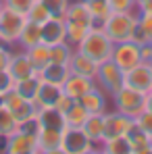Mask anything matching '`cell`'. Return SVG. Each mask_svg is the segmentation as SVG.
Listing matches in <instances>:
<instances>
[{
  "mask_svg": "<svg viewBox=\"0 0 152 154\" xmlns=\"http://www.w3.org/2000/svg\"><path fill=\"white\" fill-rule=\"evenodd\" d=\"M19 129V123H17V119L13 117V112L2 104L0 100V140H4V137H8L11 133H15Z\"/></svg>",
  "mask_w": 152,
  "mask_h": 154,
  "instance_id": "83f0119b",
  "label": "cell"
},
{
  "mask_svg": "<svg viewBox=\"0 0 152 154\" xmlns=\"http://www.w3.org/2000/svg\"><path fill=\"white\" fill-rule=\"evenodd\" d=\"M65 23H67V21H65ZM90 29H92V27L83 25V23H67V42L73 44V46H77V44L85 38V33H88Z\"/></svg>",
  "mask_w": 152,
  "mask_h": 154,
  "instance_id": "4dcf8cb0",
  "label": "cell"
},
{
  "mask_svg": "<svg viewBox=\"0 0 152 154\" xmlns=\"http://www.w3.org/2000/svg\"><path fill=\"white\" fill-rule=\"evenodd\" d=\"M138 29L146 35L148 44L152 42V13H138Z\"/></svg>",
  "mask_w": 152,
  "mask_h": 154,
  "instance_id": "836d02e7",
  "label": "cell"
},
{
  "mask_svg": "<svg viewBox=\"0 0 152 154\" xmlns=\"http://www.w3.org/2000/svg\"><path fill=\"white\" fill-rule=\"evenodd\" d=\"M88 8H90V15H92V27H100L104 25V21L108 19V15L113 13L108 2L106 0H85Z\"/></svg>",
  "mask_w": 152,
  "mask_h": 154,
  "instance_id": "484cf974",
  "label": "cell"
},
{
  "mask_svg": "<svg viewBox=\"0 0 152 154\" xmlns=\"http://www.w3.org/2000/svg\"><path fill=\"white\" fill-rule=\"evenodd\" d=\"M81 129L98 146V152H100V146H102V142H104V112H90L88 119H85V123L81 125Z\"/></svg>",
  "mask_w": 152,
  "mask_h": 154,
  "instance_id": "d6986e66",
  "label": "cell"
},
{
  "mask_svg": "<svg viewBox=\"0 0 152 154\" xmlns=\"http://www.w3.org/2000/svg\"><path fill=\"white\" fill-rule=\"evenodd\" d=\"M108 100L110 96L100 90L98 85H94L90 92H85L81 98H79V104L88 110V112H106L108 110Z\"/></svg>",
  "mask_w": 152,
  "mask_h": 154,
  "instance_id": "5bb4252c",
  "label": "cell"
},
{
  "mask_svg": "<svg viewBox=\"0 0 152 154\" xmlns=\"http://www.w3.org/2000/svg\"><path fill=\"white\" fill-rule=\"evenodd\" d=\"M27 19L29 21H33V23H44V21H48L50 19V13H48V8L44 6V2L42 0H36L33 2V6L29 8V13H27Z\"/></svg>",
  "mask_w": 152,
  "mask_h": 154,
  "instance_id": "1f68e13d",
  "label": "cell"
},
{
  "mask_svg": "<svg viewBox=\"0 0 152 154\" xmlns=\"http://www.w3.org/2000/svg\"><path fill=\"white\" fill-rule=\"evenodd\" d=\"M60 131L63 129L42 127L36 142H38V154H60Z\"/></svg>",
  "mask_w": 152,
  "mask_h": 154,
  "instance_id": "2e32d148",
  "label": "cell"
},
{
  "mask_svg": "<svg viewBox=\"0 0 152 154\" xmlns=\"http://www.w3.org/2000/svg\"><path fill=\"white\" fill-rule=\"evenodd\" d=\"M42 42V29H40V23H33V21H29L27 19L23 29H21V35H19V42H17V46L19 48H31V46H36V44H40Z\"/></svg>",
  "mask_w": 152,
  "mask_h": 154,
  "instance_id": "603a6c76",
  "label": "cell"
},
{
  "mask_svg": "<svg viewBox=\"0 0 152 154\" xmlns=\"http://www.w3.org/2000/svg\"><path fill=\"white\" fill-rule=\"evenodd\" d=\"M15 46H6V44H0V69H4L8 65V58H11V52Z\"/></svg>",
  "mask_w": 152,
  "mask_h": 154,
  "instance_id": "60d3db41",
  "label": "cell"
},
{
  "mask_svg": "<svg viewBox=\"0 0 152 154\" xmlns=\"http://www.w3.org/2000/svg\"><path fill=\"white\" fill-rule=\"evenodd\" d=\"M60 94H63V85L48 83V81H42L40 79V88H38V96H36V106L38 108L54 106L56 100L60 98Z\"/></svg>",
  "mask_w": 152,
  "mask_h": 154,
  "instance_id": "44dd1931",
  "label": "cell"
},
{
  "mask_svg": "<svg viewBox=\"0 0 152 154\" xmlns=\"http://www.w3.org/2000/svg\"><path fill=\"white\" fill-rule=\"evenodd\" d=\"M100 152H104V154H131V144H129L127 135L106 137L100 146Z\"/></svg>",
  "mask_w": 152,
  "mask_h": 154,
  "instance_id": "4316f807",
  "label": "cell"
},
{
  "mask_svg": "<svg viewBox=\"0 0 152 154\" xmlns=\"http://www.w3.org/2000/svg\"><path fill=\"white\" fill-rule=\"evenodd\" d=\"M15 88V77L8 73V69L4 67V69H0V100L11 92Z\"/></svg>",
  "mask_w": 152,
  "mask_h": 154,
  "instance_id": "e575fe53",
  "label": "cell"
},
{
  "mask_svg": "<svg viewBox=\"0 0 152 154\" xmlns=\"http://www.w3.org/2000/svg\"><path fill=\"white\" fill-rule=\"evenodd\" d=\"M38 119H40V125L42 127H50V129H65V115L54 108V106H44V108H38Z\"/></svg>",
  "mask_w": 152,
  "mask_h": 154,
  "instance_id": "7402d4cb",
  "label": "cell"
},
{
  "mask_svg": "<svg viewBox=\"0 0 152 154\" xmlns=\"http://www.w3.org/2000/svg\"><path fill=\"white\" fill-rule=\"evenodd\" d=\"M0 44H2V42H0Z\"/></svg>",
  "mask_w": 152,
  "mask_h": 154,
  "instance_id": "f6af8a7d",
  "label": "cell"
},
{
  "mask_svg": "<svg viewBox=\"0 0 152 154\" xmlns=\"http://www.w3.org/2000/svg\"><path fill=\"white\" fill-rule=\"evenodd\" d=\"M144 98H146V94H142V92H138L133 88H127V85H123L117 94L110 96L115 110L123 112V115L131 117V119H135L144 110Z\"/></svg>",
  "mask_w": 152,
  "mask_h": 154,
  "instance_id": "8992f818",
  "label": "cell"
},
{
  "mask_svg": "<svg viewBox=\"0 0 152 154\" xmlns=\"http://www.w3.org/2000/svg\"><path fill=\"white\" fill-rule=\"evenodd\" d=\"M113 13H127L135 11V0H106Z\"/></svg>",
  "mask_w": 152,
  "mask_h": 154,
  "instance_id": "74e56055",
  "label": "cell"
},
{
  "mask_svg": "<svg viewBox=\"0 0 152 154\" xmlns=\"http://www.w3.org/2000/svg\"><path fill=\"white\" fill-rule=\"evenodd\" d=\"M142 52H144V60H150L152 63V42L146 44V46H142Z\"/></svg>",
  "mask_w": 152,
  "mask_h": 154,
  "instance_id": "7bdbcfd3",
  "label": "cell"
},
{
  "mask_svg": "<svg viewBox=\"0 0 152 154\" xmlns=\"http://www.w3.org/2000/svg\"><path fill=\"white\" fill-rule=\"evenodd\" d=\"M42 2H44V6L48 8L50 17H65L67 6H69L71 0H42Z\"/></svg>",
  "mask_w": 152,
  "mask_h": 154,
  "instance_id": "d6a6232c",
  "label": "cell"
},
{
  "mask_svg": "<svg viewBox=\"0 0 152 154\" xmlns=\"http://www.w3.org/2000/svg\"><path fill=\"white\" fill-rule=\"evenodd\" d=\"M25 21V15H21V13H17L0 2V42L6 46H17Z\"/></svg>",
  "mask_w": 152,
  "mask_h": 154,
  "instance_id": "3957f363",
  "label": "cell"
},
{
  "mask_svg": "<svg viewBox=\"0 0 152 154\" xmlns=\"http://www.w3.org/2000/svg\"><path fill=\"white\" fill-rule=\"evenodd\" d=\"M133 119L127 117L119 110H106L104 112V140L106 137H115V135H125L127 129L131 127Z\"/></svg>",
  "mask_w": 152,
  "mask_h": 154,
  "instance_id": "4fadbf2b",
  "label": "cell"
},
{
  "mask_svg": "<svg viewBox=\"0 0 152 154\" xmlns=\"http://www.w3.org/2000/svg\"><path fill=\"white\" fill-rule=\"evenodd\" d=\"M38 88H40V77L38 73L31 77H25V79H17L15 81V92L23 98V100H29V102L36 104V96H38Z\"/></svg>",
  "mask_w": 152,
  "mask_h": 154,
  "instance_id": "cb8c5ba5",
  "label": "cell"
},
{
  "mask_svg": "<svg viewBox=\"0 0 152 154\" xmlns=\"http://www.w3.org/2000/svg\"><path fill=\"white\" fill-rule=\"evenodd\" d=\"M94 85H96V81L92 77H83V75H77V73H71V75L65 79V83H63V92L67 96H71L73 100H79Z\"/></svg>",
  "mask_w": 152,
  "mask_h": 154,
  "instance_id": "e0dca14e",
  "label": "cell"
},
{
  "mask_svg": "<svg viewBox=\"0 0 152 154\" xmlns=\"http://www.w3.org/2000/svg\"><path fill=\"white\" fill-rule=\"evenodd\" d=\"M71 75V69L69 65H63V63H48L42 71H38V77L42 81H48V83H56V85H63L65 79Z\"/></svg>",
  "mask_w": 152,
  "mask_h": 154,
  "instance_id": "ffe728a7",
  "label": "cell"
},
{
  "mask_svg": "<svg viewBox=\"0 0 152 154\" xmlns=\"http://www.w3.org/2000/svg\"><path fill=\"white\" fill-rule=\"evenodd\" d=\"M127 140L131 144V154H152V137L135 121L127 129Z\"/></svg>",
  "mask_w": 152,
  "mask_h": 154,
  "instance_id": "9a60e30c",
  "label": "cell"
},
{
  "mask_svg": "<svg viewBox=\"0 0 152 154\" xmlns=\"http://www.w3.org/2000/svg\"><path fill=\"white\" fill-rule=\"evenodd\" d=\"M40 29H42V42L48 46L67 42V23L63 17H50L40 25Z\"/></svg>",
  "mask_w": 152,
  "mask_h": 154,
  "instance_id": "7c38bea8",
  "label": "cell"
},
{
  "mask_svg": "<svg viewBox=\"0 0 152 154\" xmlns=\"http://www.w3.org/2000/svg\"><path fill=\"white\" fill-rule=\"evenodd\" d=\"M144 108L152 112V90L148 92V94H146V98H144Z\"/></svg>",
  "mask_w": 152,
  "mask_h": 154,
  "instance_id": "ee69618b",
  "label": "cell"
},
{
  "mask_svg": "<svg viewBox=\"0 0 152 154\" xmlns=\"http://www.w3.org/2000/svg\"><path fill=\"white\" fill-rule=\"evenodd\" d=\"M98 146L85 135L81 127H65L60 131V154H92Z\"/></svg>",
  "mask_w": 152,
  "mask_h": 154,
  "instance_id": "277c9868",
  "label": "cell"
},
{
  "mask_svg": "<svg viewBox=\"0 0 152 154\" xmlns=\"http://www.w3.org/2000/svg\"><path fill=\"white\" fill-rule=\"evenodd\" d=\"M135 25H138V11H127V13H110L102 29L113 40V44H117L131 40Z\"/></svg>",
  "mask_w": 152,
  "mask_h": 154,
  "instance_id": "7a4b0ae2",
  "label": "cell"
},
{
  "mask_svg": "<svg viewBox=\"0 0 152 154\" xmlns=\"http://www.w3.org/2000/svg\"><path fill=\"white\" fill-rule=\"evenodd\" d=\"M88 115H90V112L79 104V100H75L73 106L65 112V125H67V127H81V125L85 123Z\"/></svg>",
  "mask_w": 152,
  "mask_h": 154,
  "instance_id": "f1b7e54d",
  "label": "cell"
},
{
  "mask_svg": "<svg viewBox=\"0 0 152 154\" xmlns=\"http://www.w3.org/2000/svg\"><path fill=\"white\" fill-rule=\"evenodd\" d=\"M73 102H75V100H73L71 96H67V94L63 92V94H60V98H58V100H56V104H54V108H58V110H60V112L65 115V112H67V110H69V108L73 106Z\"/></svg>",
  "mask_w": 152,
  "mask_h": 154,
  "instance_id": "ab89813d",
  "label": "cell"
},
{
  "mask_svg": "<svg viewBox=\"0 0 152 154\" xmlns=\"http://www.w3.org/2000/svg\"><path fill=\"white\" fill-rule=\"evenodd\" d=\"M40 129H42V125H40L38 115L31 117V119H27V121H23V123H19V131H23V133H27V135H33V137H38Z\"/></svg>",
  "mask_w": 152,
  "mask_h": 154,
  "instance_id": "8d00e7d4",
  "label": "cell"
},
{
  "mask_svg": "<svg viewBox=\"0 0 152 154\" xmlns=\"http://www.w3.org/2000/svg\"><path fill=\"white\" fill-rule=\"evenodd\" d=\"M73 50H75V46H73V44H69V42L54 44V46H50V60H52V63H63V65H69Z\"/></svg>",
  "mask_w": 152,
  "mask_h": 154,
  "instance_id": "f546056e",
  "label": "cell"
},
{
  "mask_svg": "<svg viewBox=\"0 0 152 154\" xmlns=\"http://www.w3.org/2000/svg\"><path fill=\"white\" fill-rule=\"evenodd\" d=\"M94 81L100 90H104L108 96H113L125 85V73L113 63V58H108L98 65V73L94 77Z\"/></svg>",
  "mask_w": 152,
  "mask_h": 154,
  "instance_id": "5b68a950",
  "label": "cell"
},
{
  "mask_svg": "<svg viewBox=\"0 0 152 154\" xmlns=\"http://www.w3.org/2000/svg\"><path fill=\"white\" fill-rule=\"evenodd\" d=\"M133 121H135V123H138V125H140V127H142L152 137V112H150V110H146V108H144V110H142Z\"/></svg>",
  "mask_w": 152,
  "mask_h": 154,
  "instance_id": "f35d334b",
  "label": "cell"
},
{
  "mask_svg": "<svg viewBox=\"0 0 152 154\" xmlns=\"http://www.w3.org/2000/svg\"><path fill=\"white\" fill-rule=\"evenodd\" d=\"M113 46H115V44H113V40L104 33V29L92 27V29L85 33V38L77 44L75 48L79 52H83V54H88L90 58H94L96 63H104V60L110 58Z\"/></svg>",
  "mask_w": 152,
  "mask_h": 154,
  "instance_id": "6da1fadb",
  "label": "cell"
},
{
  "mask_svg": "<svg viewBox=\"0 0 152 154\" xmlns=\"http://www.w3.org/2000/svg\"><path fill=\"white\" fill-rule=\"evenodd\" d=\"M138 13H152V0H135Z\"/></svg>",
  "mask_w": 152,
  "mask_h": 154,
  "instance_id": "b9f144b4",
  "label": "cell"
},
{
  "mask_svg": "<svg viewBox=\"0 0 152 154\" xmlns=\"http://www.w3.org/2000/svg\"><path fill=\"white\" fill-rule=\"evenodd\" d=\"M25 52H27V58H29L31 65H33V69H36V73L42 71V69L50 63V46L44 44V42H40V44L27 48Z\"/></svg>",
  "mask_w": 152,
  "mask_h": 154,
  "instance_id": "d4e9b609",
  "label": "cell"
},
{
  "mask_svg": "<svg viewBox=\"0 0 152 154\" xmlns=\"http://www.w3.org/2000/svg\"><path fill=\"white\" fill-rule=\"evenodd\" d=\"M6 69H8V73H11V75L15 77V81H17V79H25V77L36 75V69H33L31 60L27 58V52L23 50V48H19V46H15V48H13Z\"/></svg>",
  "mask_w": 152,
  "mask_h": 154,
  "instance_id": "8fae6325",
  "label": "cell"
},
{
  "mask_svg": "<svg viewBox=\"0 0 152 154\" xmlns=\"http://www.w3.org/2000/svg\"><path fill=\"white\" fill-rule=\"evenodd\" d=\"M2 152L6 154H38V142L33 135H27L23 131H15L8 137L2 140Z\"/></svg>",
  "mask_w": 152,
  "mask_h": 154,
  "instance_id": "9c48e42d",
  "label": "cell"
},
{
  "mask_svg": "<svg viewBox=\"0 0 152 154\" xmlns=\"http://www.w3.org/2000/svg\"><path fill=\"white\" fill-rule=\"evenodd\" d=\"M2 104L13 112V117L17 119V123H23V121H27V119H31V117L38 115V106L33 102H29V100H23L15 90H11L2 98Z\"/></svg>",
  "mask_w": 152,
  "mask_h": 154,
  "instance_id": "30bf717a",
  "label": "cell"
},
{
  "mask_svg": "<svg viewBox=\"0 0 152 154\" xmlns=\"http://www.w3.org/2000/svg\"><path fill=\"white\" fill-rule=\"evenodd\" d=\"M98 65H100V63H96L94 58H90V56L83 54V52H79L77 48L73 50L71 60H69L71 73H77V75H83V77H92V79L98 73Z\"/></svg>",
  "mask_w": 152,
  "mask_h": 154,
  "instance_id": "ac0fdd59",
  "label": "cell"
},
{
  "mask_svg": "<svg viewBox=\"0 0 152 154\" xmlns=\"http://www.w3.org/2000/svg\"><path fill=\"white\" fill-rule=\"evenodd\" d=\"M4 6H8V8H13V11H17V13H21V15H25L29 13V8L33 6V2L36 0H0Z\"/></svg>",
  "mask_w": 152,
  "mask_h": 154,
  "instance_id": "d590c367",
  "label": "cell"
},
{
  "mask_svg": "<svg viewBox=\"0 0 152 154\" xmlns=\"http://www.w3.org/2000/svg\"><path fill=\"white\" fill-rule=\"evenodd\" d=\"M125 85L142 92V94H148L152 90V63L150 60H142L135 67H131L129 71H125Z\"/></svg>",
  "mask_w": 152,
  "mask_h": 154,
  "instance_id": "ba28073f",
  "label": "cell"
},
{
  "mask_svg": "<svg viewBox=\"0 0 152 154\" xmlns=\"http://www.w3.org/2000/svg\"><path fill=\"white\" fill-rule=\"evenodd\" d=\"M113 63L125 73L131 67H135L138 63L144 60V52H142V46L135 44L133 40H125V42H117L113 46V54H110Z\"/></svg>",
  "mask_w": 152,
  "mask_h": 154,
  "instance_id": "52a82bcc",
  "label": "cell"
}]
</instances>
